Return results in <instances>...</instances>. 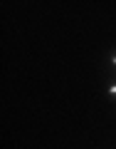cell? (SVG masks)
<instances>
[{"instance_id":"6da1fadb","label":"cell","mask_w":116,"mask_h":149,"mask_svg":"<svg viewBox=\"0 0 116 149\" xmlns=\"http://www.w3.org/2000/svg\"><path fill=\"white\" fill-rule=\"evenodd\" d=\"M106 97L116 104V74H111L109 80H106Z\"/></svg>"},{"instance_id":"7a4b0ae2","label":"cell","mask_w":116,"mask_h":149,"mask_svg":"<svg viewBox=\"0 0 116 149\" xmlns=\"http://www.w3.org/2000/svg\"><path fill=\"white\" fill-rule=\"evenodd\" d=\"M106 67H109L111 72L116 74V45L109 50V52H106Z\"/></svg>"}]
</instances>
